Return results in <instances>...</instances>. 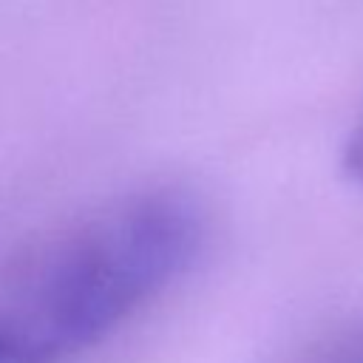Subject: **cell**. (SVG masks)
<instances>
[{
	"label": "cell",
	"instance_id": "obj_1",
	"mask_svg": "<svg viewBox=\"0 0 363 363\" xmlns=\"http://www.w3.org/2000/svg\"><path fill=\"white\" fill-rule=\"evenodd\" d=\"M204 213L182 187L116 196L0 269V363H65L105 340L199 255Z\"/></svg>",
	"mask_w": 363,
	"mask_h": 363
},
{
	"label": "cell",
	"instance_id": "obj_2",
	"mask_svg": "<svg viewBox=\"0 0 363 363\" xmlns=\"http://www.w3.org/2000/svg\"><path fill=\"white\" fill-rule=\"evenodd\" d=\"M343 170L363 184V122H357L343 145Z\"/></svg>",
	"mask_w": 363,
	"mask_h": 363
}]
</instances>
